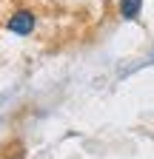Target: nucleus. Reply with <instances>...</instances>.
I'll use <instances>...</instances> for the list:
<instances>
[{
  "label": "nucleus",
  "mask_w": 154,
  "mask_h": 159,
  "mask_svg": "<svg viewBox=\"0 0 154 159\" xmlns=\"http://www.w3.org/2000/svg\"><path fill=\"white\" fill-rule=\"evenodd\" d=\"M34 29V14H29V11H17V14H12V20H9V31H14V34H29Z\"/></svg>",
  "instance_id": "nucleus-1"
},
{
  "label": "nucleus",
  "mask_w": 154,
  "mask_h": 159,
  "mask_svg": "<svg viewBox=\"0 0 154 159\" xmlns=\"http://www.w3.org/2000/svg\"><path fill=\"white\" fill-rule=\"evenodd\" d=\"M140 9H143V0H120V14L126 20H137Z\"/></svg>",
  "instance_id": "nucleus-2"
}]
</instances>
